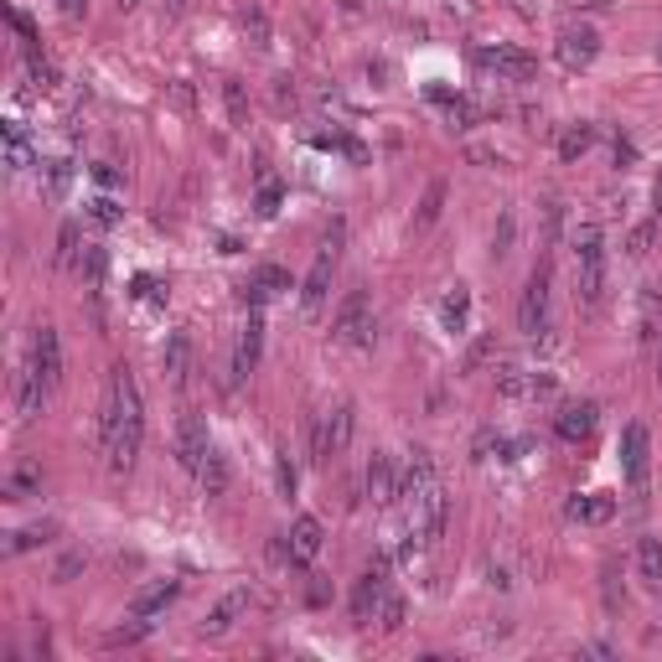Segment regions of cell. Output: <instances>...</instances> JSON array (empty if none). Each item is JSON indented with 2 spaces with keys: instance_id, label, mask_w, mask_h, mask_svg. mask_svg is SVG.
Here are the masks:
<instances>
[{
  "instance_id": "1",
  "label": "cell",
  "mask_w": 662,
  "mask_h": 662,
  "mask_svg": "<svg viewBox=\"0 0 662 662\" xmlns=\"http://www.w3.org/2000/svg\"><path fill=\"white\" fill-rule=\"evenodd\" d=\"M99 440H104L109 471H130L135 466L140 440H145V404H140V388H135L130 368H109L104 409H99Z\"/></svg>"
},
{
  "instance_id": "2",
  "label": "cell",
  "mask_w": 662,
  "mask_h": 662,
  "mask_svg": "<svg viewBox=\"0 0 662 662\" xmlns=\"http://www.w3.org/2000/svg\"><path fill=\"white\" fill-rule=\"evenodd\" d=\"M575 295H580V306L606 300V238H600L595 223L575 233Z\"/></svg>"
},
{
  "instance_id": "3",
  "label": "cell",
  "mask_w": 662,
  "mask_h": 662,
  "mask_svg": "<svg viewBox=\"0 0 662 662\" xmlns=\"http://www.w3.org/2000/svg\"><path fill=\"white\" fill-rule=\"evenodd\" d=\"M352 430H357V409H352V404H331V409H321V414H316V425H311V461H316V466H331L337 456H347Z\"/></svg>"
},
{
  "instance_id": "4",
  "label": "cell",
  "mask_w": 662,
  "mask_h": 662,
  "mask_svg": "<svg viewBox=\"0 0 662 662\" xmlns=\"http://www.w3.org/2000/svg\"><path fill=\"white\" fill-rule=\"evenodd\" d=\"M404 507H409V513H404V533H409V549H430L435 538L445 533V518H450V502H445V492H440V481H435L430 492L409 497Z\"/></svg>"
},
{
  "instance_id": "5",
  "label": "cell",
  "mask_w": 662,
  "mask_h": 662,
  "mask_svg": "<svg viewBox=\"0 0 662 662\" xmlns=\"http://www.w3.org/2000/svg\"><path fill=\"white\" fill-rule=\"evenodd\" d=\"M331 342L337 347H373V300L368 290H347L337 316H331Z\"/></svg>"
},
{
  "instance_id": "6",
  "label": "cell",
  "mask_w": 662,
  "mask_h": 662,
  "mask_svg": "<svg viewBox=\"0 0 662 662\" xmlns=\"http://www.w3.org/2000/svg\"><path fill=\"white\" fill-rule=\"evenodd\" d=\"M549 285H554V269L538 264L528 285H523V300H518V326L528 331V337H538V331L549 326Z\"/></svg>"
},
{
  "instance_id": "7",
  "label": "cell",
  "mask_w": 662,
  "mask_h": 662,
  "mask_svg": "<svg viewBox=\"0 0 662 662\" xmlns=\"http://www.w3.org/2000/svg\"><path fill=\"white\" fill-rule=\"evenodd\" d=\"M476 68L481 73H497L507 83H528L538 73V57L523 47H476Z\"/></svg>"
},
{
  "instance_id": "8",
  "label": "cell",
  "mask_w": 662,
  "mask_h": 662,
  "mask_svg": "<svg viewBox=\"0 0 662 662\" xmlns=\"http://www.w3.org/2000/svg\"><path fill=\"white\" fill-rule=\"evenodd\" d=\"M554 57L569 73H585L600 57V32H595V26H564V32L554 37Z\"/></svg>"
},
{
  "instance_id": "9",
  "label": "cell",
  "mask_w": 662,
  "mask_h": 662,
  "mask_svg": "<svg viewBox=\"0 0 662 662\" xmlns=\"http://www.w3.org/2000/svg\"><path fill=\"white\" fill-rule=\"evenodd\" d=\"M383 595H388V559H373V564L363 569V580L352 585V616H357V621H378Z\"/></svg>"
},
{
  "instance_id": "10",
  "label": "cell",
  "mask_w": 662,
  "mask_h": 662,
  "mask_svg": "<svg viewBox=\"0 0 662 662\" xmlns=\"http://www.w3.org/2000/svg\"><path fill=\"white\" fill-rule=\"evenodd\" d=\"M254 606V595H249V585H238V590H228L213 611H207V621L197 626V637H228V631L238 626V616H244Z\"/></svg>"
},
{
  "instance_id": "11",
  "label": "cell",
  "mask_w": 662,
  "mask_h": 662,
  "mask_svg": "<svg viewBox=\"0 0 662 662\" xmlns=\"http://www.w3.org/2000/svg\"><path fill=\"white\" fill-rule=\"evenodd\" d=\"M497 394H502V399H549V394H554V373L502 368V373H497Z\"/></svg>"
},
{
  "instance_id": "12",
  "label": "cell",
  "mask_w": 662,
  "mask_h": 662,
  "mask_svg": "<svg viewBox=\"0 0 662 662\" xmlns=\"http://www.w3.org/2000/svg\"><path fill=\"white\" fill-rule=\"evenodd\" d=\"M26 363L42 373L47 388L63 383V342H57V331H52V326H37V331H32V357H26Z\"/></svg>"
},
{
  "instance_id": "13",
  "label": "cell",
  "mask_w": 662,
  "mask_h": 662,
  "mask_svg": "<svg viewBox=\"0 0 662 662\" xmlns=\"http://www.w3.org/2000/svg\"><path fill=\"white\" fill-rule=\"evenodd\" d=\"M363 497H368L373 507L399 502V466H394V456H373V461L363 466Z\"/></svg>"
},
{
  "instance_id": "14",
  "label": "cell",
  "mask_w": 662,
  "mask_h": 662,
  "mask_svg": "<svg viewBox=\"0 0 662 662\" xmlns=\"http://www.w3.org/2000/svg\"><path fill=\"white\" fill-rule=\"evenodd\" d=\"M647 456H652L647 425H626V435H621V471H626L631 487H647Z\"/></svg>"
},
{
  "instance_id": "15",
  "label": "cell",
  "mask_w": 662,
  "mask_h": 662,
  "mask_svg": "<svg viewBox=\"0 0 662 662\" xmlns=\"http://www.w3.org/2000/svg\"><path fill=\"white\" fill-rule=\"evenodd\" d=\"M331 269H337V249H331V244H321V249H316V264H311V275H306V290H300V306H306V316H316V311L326 306Z\"/></svg>"
},
{
  "instance_id": "16",
  "label": "cell",
  "mask_w": 662,
  "mask_h": 662,
  "mask_svg": "<svg viewBox=\"0 0 662 662\" xmlns=\"http://www.w3.org/2000/svg\"><path fill=\"white\" fill-rule=\"evenodd\" d=\"M207 450H213V445H207L202 419H197V414H182V419H176V461H182L192 476H197V466L207 461Z\"/></svg>"
},
{
  "instance_id": "17",
  "label": "cell",
  "mask_w": 662,
  "mask_h": 662,
  "mask_svg": "<svg viewBox=\"0 0 662 662\" xmlns=\"http://www.w3.org/2000/svg\"><path fill=\"white\" fill-rule=\"evenodd\" d=\"M435 481H440V476H435V456H430V450H409V461H404V471H399V502L430 492Z\"/></svg>"
},
{
  "instance_id": "18",
  "label": "cell",
  "mask_w": 662,
  "mask_h": 662,
  "mask_svg": "<svg viewBox=\"0 0 662 662\" xmlns=\"http://www.w3.org/2000/svg\"><path fill=\"white\" fill-rule=\"evenodd\" d=\"M321 523L316 518H295V528H290V538H285V559L295 564V569H306L316 554H321Z\"/></svg>"
},
{
  "instance_id": "19",
  "label": "cell",
  "mask_w": 662,
  "mask_h": 662,
  "mask_svg": "<svg viewBox=\"0 0 662 662\" xmlns=\"http://www.w3.org/2000/svg\"><path fill=\"white\" fill-rule=\"evenodd\" d=\"M47 394H52V388L42 383V373L32 363H21V373H16V414L21 419H37L42 404H47Z\"/></svg>"
},
{
  "instance_id": "20",
  "label": "cell",
  "mask_w": 662,
  "mask_h": 662,
  "mask_svg": "<svg viewBox=\"0 0 662 662\" xmlns=\"http://www.w3.org/2000/svg\"><path fill=\"white\" fill-rule=\"evenodd\" d=\"M595 425H600V409H595V404H564L559 419H554L559 440H569V445H575V440H590Z\"/></svg>"
},
{
  "instance_id": "21",
  "label": "cell",
  "mask_w": 662,
  "mask_h": 662,
  "mask_svg": "<svg viewBox=\"0 0 662 662\" xmlns=\"http://www.w3.org/2000/svg\"><path fill=\"white\" fill-rule=\"evenodd\" d=\"M259 352H264V321H259V316H249V326L238 331V347H233V383L254 373Z\"/></svg>"
},
{
  "instance_id": "22",
  "label": "cell",
  "mask_w": 662,
  "mask_h": 662,
  "mask_svg": "<svg viewBox=\"0 0 662 662\" xmlns=\"http://www.w3.org/2000/svg\"><path fill=\"white\" fill-rule=\"evenodd\" d=\"M176 595H182V580H156V585H145L135 600H130V616L135 621H150V616H161L166 606H171V600Z\"/></svg>"
},
{
  "instance_id": "23",
  "label": "cell",
  "mask_w": 662,
  "mask_h": 662,
  "mask_svg": "<svg viewBox=\"0 0 662 662\" xmlns=\"http://www.w3.org/2000/svg\"><path fill=\"white\" fill-rule=\"evenodd\" d=\"M161 368H166L171 383H187V378H192V337H187V331H171V337H166Z\"/></svg>"
},
{
  "instance_id": "24",
  "label": "cell",
  "mask_w": 662,
  "mask_h": 662,
  "mask_svg": "<svg viewBox=\"0 0 662 662\" xmlns=\"http://www.w3.org/2000/svg\"><path fill=\"white\" fill-rule=\"evenodd\" d=\"M280 290H290V275L280 264H264V269H254V280L244 285V300H254V306H264V300H275Z\"/></svg>"
},
{
  "instance_id": "25",
  "label": "cell",
  "mask_w": 662,
  "mask_h": 662,
  "mask_svg": "<svg viewBox=\"0 0 662 662\" xmlns=\"http://www.w3.org/2000/svg\"><path fill=\"white\" fill-rule=\"evenodd\" d=\"M569 523H611L616 518V502L611 497H569Z\"/></svg>"
},
{
  "instance_id": "26",
  "label": "cell",
  "mask_w": 662,
  "mask_h": 662,
  "mask_svg": "<svg viewBox=\"0 0 662 662\" xmlns=\"http://www.w3.org/2000/svg\"><path fill=\"white\" fill-rule=\"evenodd\" d=\"M466 311H471V290H466V285H450V290L440 295V326H445V331H461V326H466Z\"/></svg>"
},
{
  "instance_id": "27",
  "label": "cell",
  "mask_w": 662,
  "mask_h": 662,
  "mask_svg": "<svg viewBox=\"0 0 662 662\" xmlns=\"http://www.w3.org/2000/svg\"><path fill=\"white\" fill-rule=\"evenodd\" d=\"M6 166H11V171H26V166H32V135H26L21 119H6Z\"/></svg>"
},
{
  "instance_id": "28",
  "label": "cell",
  "mask_w": 662,
  "mask_h": 662,
  "mask_svg": "<svg viewBox=\"0 0 662 662\" xmlns=\"http://www.w3.org/2000/svg\"><path fill=\"white\" fill-rule=\"evenodd\" d=\"M637 580L662 590V538H642L637 544Z\"/></svg>"
},
{
  "instance_id": "29",
  "label": "cell",
  "mask_w": 662,
  "mask_h": 662,
  "mask_svg": "<svg viewBox=\"0 0 662 662\" xmlns=\"http://www.w3.org/2000/svg\"><path fill=\"white\" fill-rule=\"evenodd\" d=\"M52 533H57V523H32V528H16V533L6 538V554L16 559V554H26V549H42Z\"/></svg>"
},
{
  "instance_id": "30",
  "label": "cell",
  "mask_w": 662,
  "mask_h": 662,
  "mask_svg": "<svg viewBox=\"0 0 662 662\" xmlns=\"http://www.w3.org/2000/svg\"><path fill=\"white\" fill-rule=\"evenodd\" d=\"M197 481H202V492H207V497H218V492L228 487V461L218 456V450H207V461L197 466Z\"/></svg>"
},
{
  "instance_id": "31",
  "label": "cell",
  "mask_w": 662,
  "mask_h": 662,
  "mask_svg": "<svg viewBox=\"0 0 662 662\" xmlns=\"http://www.w3.org/2000/svg\"><path fill=\"white\" fill-rule=\"evenodd\" d=\"M440 207H445V182H430L425 197H419V213H414V233H425L435 218H440Z\"/></svg>"
},
{
  "instance_id": "32",
  "label": "cell",
  "mask_w": 662,
  "mask_h": 662,
  "mask_svg": "<svg viewBox=\"0 0 662 662\" xmlns=\"http://www.w3.org/2000/svg\"><path fill=\"white\" fill-rule=\"evenodd\" d=\"M590 145H595V130H590V125H569V130L559 135V156H564V161H580Z\"/></svg>"
},
{
  "instance_id": "33",
  "label": "cell",
  "mask_w": 662,
  "mask_h": 662,
  "mask_svg": "<svg viewBox=\"0 0 662 662\" xmlns=\"http://www.w3.org/2000/svg\"><path fill=\"white\" fill-rule=\"evenodd\" d=\"M513 238H518V213L507 207V213L497 218V233H492V254L507 259V254H513Z\"/></svg>"
},
{
  "instance_id": "34",
  "label": "cell",
  "mask_w": 662,
  "mask_h": 662,
  "mask_svg": "<svg viewBox=\"0 0 662 662\" xmlns=\"http://www.w3.org/2000/svg\"><path fill=\"white\" fill-rule=\"evenodd\" d=\"M404 611H409V606H404V595L388 590V595H383V606H378V626L388 631V637H394V631L404 626Z\"/></svg>"
},
{
  "instance_id": "35",
  "label": "cell",
  "mask_w": 662,
  "mask_h": 662,
  "mask_svg": "<svg viewBox=\"0 0 662 662\" xmlns=\"http://www.w3.org/2000/svg\"><path fill=\"white\" fill-rule=\"evenodd\" d=\"M32 487H42V466H32V461H21L16 471H11V481H6V492L11 497H26Z\"/></svg>"
},
{
  "instance_id": "36",
  "label": "cell",
  "mask_w": 662,
  "mask_h": 662,
  "mask_svg": "<svg viewBox=\"0 0 662 662\" xmlns=\"http://www.w3.org/2000/svg\"><path fill=\"white\" fill-rule=\"evenodd\" d=\"M652 244H657V223H637V228L626 233V254H631V259H647Z\"/></svg>"
},
{
  "instance_id": "37",
  "label": "cell",
  "mask_w": 662,
  "mask_h": 662,
  "mask_svg": "<svg viewBox=\"0 0 662 662\" xmlns=\"http://www.w3.org/2000/svg\"><path fill=\"white\" fill-rule=\"evenodd\" d=\"M57 264L63 269L78 264V223H63V233H57Z\"/></svg>"
},
{
  "instance_id": "38",
  "label": "cell",
  "mask_w": 662,
  "mask_h": 662,
  "mask_svg": "<svg viewBox=\"0 0 662 662\" xmlns=\"http://www.w3.org/2000/svg\"><path fill=\"white\" fill-rule=\"evenodd\" d=\"M88 218H94L99 228H114L125 213H119V202H114V197H94V202H88Z\"/></svg>"
},
{
  "instance_id": "39",
  "label": "cell",
  "mask_w": 662,
  "mask_h": 662,
  "mask_svg": "<svg viewBox=\"0 0 662 662\" xmlns=\"http://www.w3.org/2000/svg\"><path fill=\"white\" fill-rule=\"evenodd\" d=\"M223 99H228L233 125H244V83H238V78H228V83H223Z\"/></svg>"
},
{
  "instance_id": "40",
  "label": "cell",
  "mask_w": 662,
  "mask_h": 662,
  "mask_svg": "<svg viewBox=\"0 0 662 662\" xmlns=\"http://www.w3.org/2000/svg\"><path fill=\"white\" fill-rule=\"evenodd\" d=\"M83 564H88L83 554H63V559H57V569H52V580H57V585H68L73 575H83Z\"/></svg>"
},
{
  "instance_id": "41",
  "label": "cell",
  "mask_w": 662,
  "mask_h": 662,
  "mask_svg": "<svg viewBox=\"0 0 662 662\" xmlns=\"http://www.w3.org/2000/svg\"><path fill=\"white\" fill-rule=\"evenodd\" d=\"M244 32L254 37V47H269V21H264V11H244Z\"/></svg>"
},
{
  "instance_id": "42",
  "label": "cell",
  "mask_w": 662,
  "mask_h": 662,
  "mask_svg": "<svg viewBox=\"0 0 662 662\" xmlns=\"http://www.w3.org/2000/svg\"><path fill=\"white\" fill-rule=\"evenodd\" d=\"M275 213H280V187L264 182V192H259V218H275Z\"/></svg>"
},
{
  "instance_id": "43",
  "label": "cell",
  "mask_w": 662,
  "mask_h": 662,
  "mask_svg": "<svg viewBox=\"0 0 662 662\" xmlns=\"http://www.w3.org/2000/svg\"><path fill=\"white\" fill-rule=\"evenodd\" d=\"M492 347H497V342H492V337H481V342H476V347H471V352H466V373H476V368H481V363H487V357H492Z\"/></svg>"
},
{
  "instance_id": "44",
  "label": "cell",
  "mask_w": 662,
  "mask_h": 662,
  "mask_svg": "<svg viewBox=\"0 0 662 662\" xmlns=\"http://www.w3.org/2000/svg\"><path fill=\"white\" fill-rule=\"evenodd\" d=\"M559 223H564V207H559V202H549V207H544V233H549V244L559 238Z\"/></svg>"
},
{
  "instance_id": "45",
  "label": "cell",
  "mask_w": 662,
  "mask_h": 662,
  "mask_svg": "<svg viewBox=\"0 0 662 662\" xmlns=\"http://www.w3.org/2000/svg\"><path fill=\"white\" fill-rule=\"evenodd\" d=\"M78 269H83V275H88V280H99V275H104V254L94 249V254H88V259H83Z\"/></svg>"
},
{
  "instance_id": "46",
  "label": "cell",
  "mask_w": 662,
  "mask_h": 662,
  "mask_svg": "<svg viewBox=\"0 0 662 662\" xmlns=\"http://www.w3.org/2000/svg\"><path fill=\"white\" fill-rule=\"evenodd\" d=\"M280 492H285V497L295 492V466H290L285 456H280Z\"/></svg>"
},
{
  "instance_id": "47",
  "label": "cell",
  "mask_w": 662,
  "mask_h": 662,
  "mask_svg": "<svg viewBox=\"0 0 662 662\" xmlns=\"http://www.w3.org/2000/svg\"><path fill=\"white\" fill-rule=\"evenodd\" d=\"M94 176H99V182H104V187H114V182H119V171H114L109 161H104V166H94Z\"/></svg>"
},
{
  "instance_id": "48",
  "label": "cell",
  "mask_w": 662,
  "mask_h": 662,
  "mask_svg": "<svg viewBox=\"0 0 662 662\" xmlns=\"http://www.w3.org/2000/svg\"><path fill=\"white\" fill-rule=\"evenodd\" d=\"M171 99L182 104V109H192V88H187V83H176V88H171Z\"/></svg>"
},
{
  "instance_id": "49",
  "label": "cell",
  "mask_w": 662,
  "mask_h": 662,
  "mask_svg": "<svg viewBox=\"0 0 662 662\" xmlns=\"http://www.w3.org/2000/svg\"><path fill=\"white\" fill-rule=\"evenodd\" d=\"M57 6H63V16H68V21H78V16H83V0H57Z\"/></svg>"
},
{
  "instance_id": "50",
  "label": "cell",
  "mask_w": 662,
  "mask_h": 662,
  "mask_svg": "<svg viewBox=\"0 0 662 662\" xmlns=\"http://www.w3.org/2000/svg\"><path fill=\"white\" fill-rule=\"evenodd\" d=\"M187 6H192V0H166V16H182Z\"/></svg>"
},
{
  "instance_id": "51",
  "label": "cell",
  "mask_w": 662,
  "mask_h": 662,
  "mask_svg": "<svg viewBox=\"0 0 662 662\" xmlns=\"http://www.w3.org/2000/svg\"><path fill=\"white\" fill-rule=\"evenodd\" d=\"M652 378H657V388H662V342H657V357H652Z\"/></svg>"
},
{
  "instance_id": "52",
  "label": "cell",
  "mask_w": 662,
  "mask_h": 662,
  "mask_svg": "<svg viewBox=\"0 0 662 662\" xmlns=\"http://www.w3.org/2000/svg\"><path fill=\"white\" fill-rule=\"evenodd\" d=\"M135 6H145V0H119V11H135Z\"/></svg>"
}]
</instances>
